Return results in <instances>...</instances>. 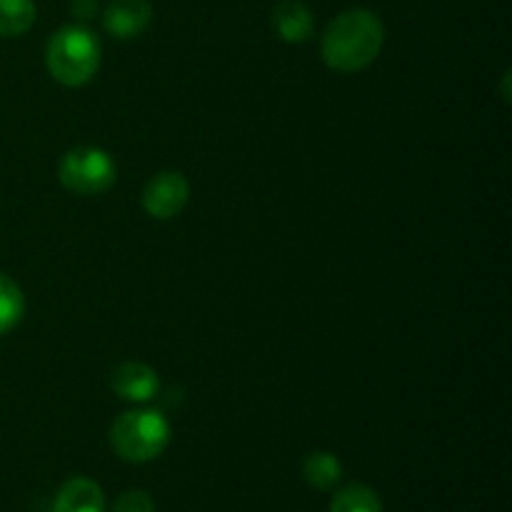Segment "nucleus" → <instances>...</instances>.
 I'll return each instance as SVG.
<instances>
[{
    "label": "nucleus",
    "instance_id": "f257e3e1",
    "mask_svg": "<svg viewBox=\"0 0 512 512\" xmlns=\"http://www.w3.org/2000/svg\"><path fill=\"white\" fill-rule=\"evenodd\" d=\"M385 28L373 10L353 8L340 13L325 28L320 53L328 68L338 73H360L378 60Z\"/></svg>",
    "mask_w": 512,
    "mask_h": 512
},
{
    "label": "nucleus",
    "instance_id": "f03ea898",
    "mask_svg": "<svg viewBox=\"0 0 512 512\" xmlns=\"http://www.w3.org/2000/svg\"><path fill=\"white\" fill-rule=\"evenodd\" d=\"M45 65L48 73L68 88H80L90 83L100 68V43L88 28L65 25L45 48Z\"/></svg>",
    "mask_w": 512,
    "mask_h": 512
},
{
    "label": "nucleus",
    "instance_id": "7ed1b4c3",
    "mask_svg": "<svg viewBox=\"0 0 512 512\" xmlns=\"http://www.w3.org/2000/svg\"><path fill=\"white\" fill-rule=\"evenodd\" d=\"M170 443V425L158 410H128L110 428V445L125 463H150Z\"/></svg>",
    "mask_w": 512,
    "mask_h": 512
},
{
    "label": "nucleus",
    "instance_id": "20e7f679",
    "mask_svg": "<svg viewBox=\"0 0 512 512\" xmlns=\"http://www.w3.org/2000/svg\"><path fill=\"white\" fill-rule=\"evenodd\" d=\"M58 175L63 188L70 193L98 195L113 188L118 170H115V160L105 150L93 148V145H78L63 155Z\"/></svg>",
    "mask_w": 512,
    "mask_h": 512
},
{
    "label": "nucleus",
    "instance_id": "39448f33",
    "mask_svg": "<svg viewBox=\"0 0 512 512\" xmlns=\"http://www.w3.org/2000/svg\"><path fill=\"white\" fill-rule=\"evenodd\" d=\"M190 183L178 170H163L148 180L143 190V208L150 218L170 220L188 205Z\"/></svg>",
    "mask_w": 512,
    "mask_h": 512
},
{
    "label": "nucleus",
    "instance_id": "423d86ee",
    "mask_svg": "<svg viewBox=\"0 0 512 512\" xmlns=\"http://www.w3.org/2000/svg\"><path fill=\"white\" fill-rule=\"evenodd\" d=\"M105 30L120 40L138 38L153 23V5L148 0H110L103 15Z\"/></svg>",
    "mask_w": 512,
    "mask_h": 512
},
{
    "label": "nucleus",
    "instance_id": "0eeeda50",
    "mask_svg": "<svg viewBox=\"0 0 512 512\" xmlns=\"http://www.w3.org/2000/svg\"><path fill=\"white\" fill-rule=\"evenodd\" d=\"M110 388L118 398L130 400V403H148L158 395L160 380L150 365L123 363L110 375Z\"/></svg>",
    "mask_w": 512,
    "mask_h": 512
},
{
    "label": "nucleus",
    "instance_id": "6e6552de",
    "mask_svg": "<svg viewBox=\"0 0 512 512\" xmlns=\"http://www.w3.org/2000/svg\"><path fill=\"white\" fill-rule=\"evenodd\" d=\"M53 512H105V495L90 478H70L58 490Z\"/></svg>",
    "mask_w": 512,
    "mask_h": 512
},
{
    "label": "nucleus",
    "instance_id": "1a4fd4ad",
    "mask_svg": "<svg viewBox=\"0 0 512 512\" xmlns=\"http://www.w3.org/2000/svg\"><path fill=\"white\" fill-rule=\"evenodd\" d=\"M273 28L285 43H305L315 28L313 13L300 0H283L273 10Z\"/></svg>",
    "mask_w": 512,
    "mask_h": 512
},
{
    "label": "nucleus",
    "instance_id": "9d476101",
    "mask_svg": "<svg viewBox=\"0 0 512 512\" xmlns=\"http://www.w3.org/2000/svg\"><path fill=\"white\" fill-rule=\"evenodd\" d=\"M305 483L313 485L318 490H333L343 478V465H340L338 455L333 453H310L303 463Z\"/></svg>",
    "mask_w": 512,
    "mask_h": 512
},
{
    "label": "nucleus",
    "instance_id": "9b49d317",
    "mask_svg": "<svg viewBox=\"0 0 512 512\" xmlns=\"http://www.w3.org/2000/svg\"><path fill=\"white\" fill-rule=\"evenodd\" d=\"M330 512H385L383 500L373 488L363 483L345 485L330 503Z\"/></svg>",
    "mask_w": 512,
    "mask_h": 512
},
{
    "label": "nucleus",
    "instance_id": "f8f14e48",
    "mask_svg": "<svg viewBox=\"0 0 512 512\" xmlns=\"http://www.w3.org/2000/svg\"><path fill=\"white\" fill-rule=\"evenodd\" d=\"M35 23L33 0H0V35L18 38L28 33Z\"/></svg>",
    "mask_w": 512,
    "mask_h": 512
},
{
    "label": "nucleus",
    "instance_id": "ddd939ff",
    "mask_svg": "<svg viewBox=\"0 0 512 512\" xmlns=\"http://www.w3.org/2000/svg\"><path fill=\"white\" fill-rule=\"evenodd\" d=\"M23 315H25L23 290L18 288V283H15L13 278L0 273V335L18 328Z\"/></svg>",
    "mask_w": 512,
    "mask_h": 512
},
{
    "label": "nucleus",
    "instance_id": "4468645a",
    "mask_svg": "<svg viewBox=\"0 0 512 512\" xmlns=\"http://www.w3.org/2000/svg\"><path fill=\"white\" fill-rule=\"evenodd\" d=\"M113 512H155V503L143 490H128L115 500Z\"/></svg>",
    "mask_w": 512,
    "mask_h": 512
},
{
    "label": "nucleus",
    "instance_id": "2eb2a0df",
    "mask_svg": "<svg viewBox=\"0 0 512 512\" xmlns=\"http://www.w3.org/2000/svg\"><path fill=\"white\" fill-rule=\"evenodd\" d=\"M73 13L80 20H90L98 13V0H73Z\"/></svg>",
    "mask_w": 512,
    "mask_h": 512
}]
</instances>
